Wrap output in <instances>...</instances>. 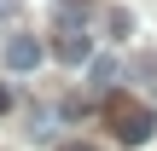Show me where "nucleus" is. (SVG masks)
I'll return each instance as SVG.
<instances>
[{
  "mask_svg": "<svg viewBox=\"0 0 157 151\" xmlns=\"http://www.w3.org/2000/svg\"><path fill=\"white\" fill-rule=\"evenodd\" d=\"M105 116H111V128H117V140L122 145H151V134H157V116H151V105H140V99H105Z\"/></svg>",
  "mask_w": 157,
  "mask_h": 151,
  "instance_id": "f257e3e1",
  "label": "nucleus"
},
{
  "mask_svg": "<svg viewBox=\"0 0 157 151\" xmlns=\"http://www.w3.org/2000/svg\"><path fill=\"white\" fill-rule=\"evenodd\" d=\"M52 52H58V64H93V35H87V23H82V29H58V35H52Z\"/></svg>",
  "mask_w": 157,
  "mask_h": 151,
  "instance_id": "f03ea898",
  "label": "nucleus"
},
{
  "mask_svg": "<svg viewBox=\"0 0 157 151\" xmlns=\"http://www.w3.org/2000/svg\"><path fill=\"white\" fill-rule=\"evenodd\" d=\"M87 70H93V87H111V81H117V64H111V58H93Z\"/></svg>",
  "mask_w": 157,
  "mask_h": 151,
  "instance_id": "423d86ee",
  "label": "nucleus"
},
{
  "mask_svg": "<svg viewBox=\"0 0 157 151\" xmlns=\"http://www.w3.org/2000/svg\"><path fill=\"white\" fill-rule=\"evenodd\" d=\"M6 105H12V93H6V87H0V111H6Z\"/></svg>",
  "mask_w": 157,
  "mask_h": 151,
  "instance_id": "1a4fd4ad",
  "label": "nucleus"
},
{
  "mask_svg": "<svg viewBox=\"0 0 157 151\" xmlns=\"http://www.w3.org/2000/svg\"><path fill=\"white\" fill-rule=\"evenodd\" d=\"M0 58H6V70H41V58H47V47H41L35 35H12Z\"/></svg>",
  "mask_w": 157,
  "mask_h": 151,
  "instance_id": "7ed1b4c3",
  "label": "nucleus"
},
{
  "mask_svg": "<svg viewBox=\"0 0 157 151\" xmlns=\"http://www.w3.org/2000/svg\"><path fill=\"white\" fill-rule=\"evenodd\" d=\"M58 151H99V145H87V140H70V145H58Z\"/></svg>",
  "mask_w": 157,
  "mask_h": 151,
  "instance_id": "6e6552de",
  "label": "nucleus"
},
{
  "mask_svg": "<svg viewBox=\"0 0 157 151\" xmlns=\"http://www.w3.org/2000/svg\"><path fill=\"white\" fill-rule=\"evenodd\" d=\"M93 17V0H52V23L58 29H82Z\"/></svg>",
  "mask_w": 157,
  "mask_h": 151,
  "instance_id": "20e7f679",
  "label": "nucleus"
},
{
  "mask_svg": "<svg viewBox=\"0 0 157 151\" xmlns=\"http://www.w3.org/2000/svg\"><path fill=\"white\" fill-rule=\"evenodd\" d=\"M6 17H17V0H0V23H6Z\"/></svg>",
  "mask_w": 157,
  "mask_h": 151,
  "instance_id": "0eeeda50",
  "label": "nucleus"
},
{
  "mask_svg": "<svg viewBox=\"0 0 157 151\" xmlns=\"http://www.w3.org/2000/svg\"><path fill=\"white\" fill-rule=\"evenodd\" d=\"M105 29H111V41H128V35H134V12H128V6H111V12H105Z\"/></svg>",
  "mask_w": 157,
  "mask_h": 151,
  "instance_id": "39448f33",
  "label": "nucleus"
}]
</instances>
